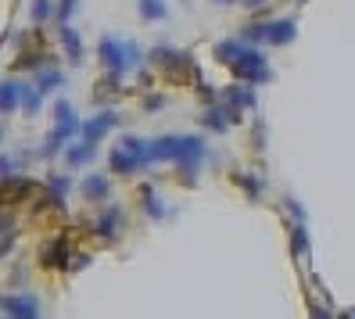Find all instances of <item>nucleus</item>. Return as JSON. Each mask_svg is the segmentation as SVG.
<instances>
[{
	"label": "nucleus",
	"mask_w": 355,
	"mask_h": 319,
	"mask_svg": "<svg viewBox=\"0 0 355 319\" xmlns=\"http://www.w3.org/2000/svg\"><path fill=\"white\" fill-rule=\"evenodd\" d=\"M219 101L226 104V108L241 112V115H248V112L259 108L255 87H248V83H230V87H223V90H219Z\"/></svg>",
	"instance_id": "6"
},
{
	"label": "nucleus",
	"mask_w": 355,
	"mask_h": 319,
	"mask_svg": "<svg viewBox=\"0 0 355 319\" xmlns=\"http://www.w3.org/2000/svg\"><path fill=\"white\" fill-rule=\"evenodd\" d=\"M241 180V187L248 190V198H252V201H259V194H262V180L255 176V173H248V176H237Z\"/></svg>",
	"instance_id": "32"
},
{
	"label": "nucleus",
	"mask_w": 355,
	"mask_h": 319,
	"mask_svg": "<svg viewBox=\"0 0 355 319\" xmlns=\"http://www.w3.org/2000/svg\"><path fill=\"white\" fill-rule=\"evenodd\" d=\"M8 233H15V216L11 212H0V237H8Z\"/></svg>",
	"instance_id": "35"
},
{
	"label": "nucleus",
	"mask_w": 355,
	"mask_h": 319,
	"mask_svg": "<svg viewBox=\"0 0 355 319\" xmlns=\"http://www.w3.org/2000/svg\"><path fill=\"white\" fill-rule=\"evenodd\" d=\"M0 140H4V126H0Z\"/></svg>",
	"instance_id": "44"
},
{
	"label": "nucleus",
	"mask_w": 355,
	"mask_h": 319,
	"mask_svg": "<svg viewBox=\"0 0 355 319\" xmlns=\"http://www.w3.org/2000/svg\"><path fill=\"white\" fill-rule=\"evenodd\" d=\"M76 8H79V0H58V8H54V18H58V26H65V22H72V15H76Z\"/></svg>",
	"instance_id": "31"
},
{
	"label": "nucleus",
	"mask_w": 355,
	"mask_h": 319,
	"mask_svg": "<svg viewBox=\"0 0 355 319\" xmlns=\"http://www.w3.org/2000/svg\"><path fill=\"white\" fill-rule=\"evenodd\" d=\"M108 169H112L115 176H137L144 165H140V162H137V158H133L130 151H122V147L115 144L112 151H108Z\"/></svg>",
	"instance_id": "15"
},
{
	"label": "nucleus",
	"mask_w": 355,
	"mask_h": 319,
	"mask_svg": "<svg viewBox=\"0 0 355 319\" xmlns=\"http://www.w3.org/2000/svg\"><path fill=\"white\" fill-rule=\"evenodd\" d=\"M44 65H47V54L44 51H26V54H18V61H15L18 72H40Z\"/></svg>",
	"instance_id": "28"
},
{
	"label": "nucleus",
	"mask_w": 355,
	"mask_h": 319,
	"mask_svg": "<svg viewBox=\"0 0 355 319\" xmlns=\"http://www.w3.org/2000/svg\"><path fill=\"white\" fill-rule=\"evenodd\" d=\"M40 104H44V94L36 90V83H22L18 79V108H22L26 119L40 115Z\"/></svg>",
	"instance_id": "16"
},
{
	"label": "nucleus",
	"mask_w": 355,
	"mask_h": 319,
	"mask_svg": "<svg viewBox=\"0 0 355 319\" xmlns=\"http://www.w3.org/2000/svg\"><path fill=\"white\" fill-rule=\"evenodd\" d=\"M119 94H122V79H115V76L104 72V76H101V83H97V90H94V101H97V104H104V101H115Z\"/></svg>",
	"instance_id": "24"
},
{
	"label": "nucleus",
	"mask_w": 355,
	"mask_h": 319,
	"mask_svg": "<svg viewBox=\"0 0 355 319\" xmlns=\"http://www.w3.org/2000/svg\"><path fill=\"white\" fill-rule=\"evenodd\" d=\"M241 51H244V40H223V44H216V61L230 69L241 58Z\"/></svg>",
	"instance_id": "25"
},
{
	"label": "nucleus",
	"mask_w": 355,
	"mask_h": 319,
	"mask_svg": "<svg viewBox=\"0 0 355 319\" xmlns=\"http://www.w3.org/2000/svg\"><path fill=\"white\" fill-rule=\"evenodd\" d=\"M47 201L54 205V208H65V201H69V190H72V176H65V173H47Z\"/></svg>",
	"instance_id": "17"
},
{
	"label": "nucleus",
	"mask_w": 355,
	"mask_h": 319,
	"mask_svg": "<svg viewBox=\"0 0 355 319\" xmlns=\"http://www.w3.org/2000/svg\"><path fill=\"white\" fill-rule=\"evenodd\" d=\"M115 126H119V112L104 108V112H97L94 119H87V122H83L79 137H83V140H90V144H101V137H108V133L115 130Z\"/></svg>",
	"instance_id": "10"
},
{
	"label": "nucleus",
	"mask_w": 355,
	"mask_h": 319,
	"mask_svg": "<svg viewBox=\"0 0 355 319\" xmlns=\"http://www.w3.org/2000/svg\"><path fill=\"white\" fill-rule=\"evenodd\" d=\"M284 208L291 212V219H295V223H305L309 216H305V208L298 205V198H284Z\"/></svg>",
	"instance_id": "33"
},
{
	"label": "nucleus",
	"mask_w": 355,
	"mask_h": 319,
	"mask_svg": "<svg viewBox=\"0 0 355 319\" xmlns=\"http://www.w3.org/2000/svg\"><path fill=\"white\" fill-rule=\"evenodd\" d=\"M94 233H97L104 244H115L122 237V208L119 205H104L101 216L94 219Z\"/></svg>",
	"instance_id": "8"
},
{
	"label": "nucleus",
	"mask_w": 355,
	"mask_h": 319,
	"mask_svg": "<svg viewBox=\"0 0 355 319\" xmlns=\"http://www.w3.org/2000/svg\"><path fill=\"white\" fill-rule=\"evenodd\" d=\"M58 36H61V47H65V61L69 65H83L87 61V47H83V40H79V33H76V26L72 22H65V26H58Z\"/></svg>",
	"instance_id": "13"
},
{
	"label": "nucleus",
	"mask_w": 355,
	"mask_h": 319,
	"mask_svg": "<svg viewBox=\"0 0 355 319\" xmlns=\"http://www.w3.org/2000/svg\"><path fill=\"white\" fill-rule=\"evenodd\" d=\"M140 205H144V212H148V219H155V223H162L165 216H169V208L162 205L158 190H155L151 183H144V187H140Z\"/></svg>",
	"instance_id": "18"
},
{
	"label": "nucleus",
	"mask_w": 355,
	"mask_h": 319,
	"mask_svg": "<svg viewBox=\"0 0 355 319\" xmlns=\"http://www.w3.org/2000/svg\"><path fill=\"white\" fill-rule=\"evenodd\" d=\"M148 61L151 65L169 79V83H191V79H201L198 76V65H194V54H187V51H176L169 44H158L148 51Z\"/></svg>",
	"instance_id": "2"
},
{
	"label": "nucleus",
	"mask_w": 355,
	"mask_h": 319,
	"mask_svg": "<svg viewBox=\"0 0 355 319\" xmlns=\"http://www.w3.org/2000/svg\"><path fill=\"white\" fill-rule=\"evenodd\" d=\"M79 130H83V119L76 115V104L72 101H58L54 104V130L51 133L65 144V140H76Z\"/></svg>",
	"instance_id": "5"
},
{
	"label": "nucleus",
	"mask_w": 355,
	"mask_h": 319,
	"mask_svg": "<svg viewBox=\"0 0 355 319\" xmlns=\"http://www.w3.org/2000/svg\"><path fill=\"white\" fill-rule=\"evenodd\" d=\"M230 72H234L237 83H248V87H262V83L273 79V69H269V58L259 51V47H248L241 51V58L230 65Z\"/></svg>",
	"instance_id": "3"
},
{
	"label": "nucleus",
	"mask_w": 355,
	"mask_h": 319,
	"mask_svg": "<svg viewBox=\"0 0 355 319\" xmlns=\"http://www.w3.org/2000/svg\"><path fill=\"white\" fill-rule=\"evenodd\" d=\"M148 147H151V162H180V151H183V133H165V137H155Z\"/></svg>",
	"instance_id": "12"
},
{
	"label": "nucleus",
	"mask_w": 355,
	"mask_h": 319,
	"mask_svg": "<svg viewBox=\"0 0 355 319\" xmlns=\"http://www.w3.org/2000/svg\"><path fill=\"white\" fill-rule=\"evenodd\" d=\"M15 241H18V233H8V237H0V259H4V255H11Z\"/></svg>",
	"instance_id": "37"
},
{
	"label": "nucleus",
	"mask_w": 355,
	"mask_h": 319,
	"mask_svg": "<svg viewBox=\"0 0 355 319\" xmlns=\"http://www.w3.org/2000/svg\"><path fill=\"white\" fill-rule=\"evenodd\" d=\"M338 319H355V312H341V316H338Z\"/></svg>",
	"instance_id": "42"
},
{
	"label": "nucleus",
	"mask_w": 355,
	"mask_h": 319,
	"mask_svg": "<svg viewBox=\"0 0 355 319\" xmlns=\"http://www.w3.org/2000/svg\"><path fill=\"white\" fill-rule=\"evenodd\" d=\"M87 266H90V255H87V251L72 255V262H69V269H87Z\"/></svg>",
	"instance_id": "36"
},
{
	"label": "nucleus",
	"mask_w": 355,
	"mask_h": 319,
	"mask_svg": "<svg viewBox=\"0 0 355 319\" xmlns=\"http://www.w3.org/2000/svg\"><path fill=\"white\" fill-rule=\"evenodd\" d=\"M18 108V79H4L0 83V112L11 115Z\"/></svg>",
	"instance_id": "27"
},
{
	"label": "nucleus",
	"mask_w": 355,
	"mask_h": 319,
	"mask_svg": "<svg viewBox=\"0 0 355 319\" xmlns=\"http://www.w3.org/2000/svg\"><path fill=\"white\" fill-rule=\"evenodd\" d=\"M295 36H298L295 18H273V22H266V44L269 47H287V44H295Z\"/></svg>",
	"instance_id": "11"
},
{
	"label": "nucleus",
	"mask_w": 355,
	"mask_h": 319,
	"mask_svg": "<svg viewBox=\"0 0 355 319\" xmlns=\"http://www.w3.org/2000/svg\"><path fill=\"white\" fill-rule=\"evenodd\" d=\"M69 262H72L69 237H51L44 248H40V266H47V269H69Z\"/></svg>",
	"instance_id": "9"
},
{
	"label": "nucleus",
	"mask_w": 355,
	"mask_h": 319,
	"mask_svg": "<svg viewBox=\"0 0 355 319\" xmlns=\"http://www.w3.org/2000/svg\"><path fill=\"white\" fill-rule=\"evenodd\" d=\"M79 194L87 198V201H94V205H104L112 198V180L104 176V173H90L87 180L79 183Z\"/></svg>",
	"instance_id": "14"
},
{
	"label": "nucleus",
	"mask_w": 355,
	"mask_h": 319,
	"mask_svg": "<svg viewBox=\"0 0 355 319\" xmlns=\"http://www.w3.org/2000/svg\"><path fill=\"white\" fill-rule=\"evenodd\" d=\"M216 4H241V0H216Z\"/></svg>",
	"instance_id": "43"
},
{
	"label": "nucleus",
	"mask_w": 355,
	"mask_h": 319,
	"mask_svg": "<svg viewBox=\"0 0 355 319\" xmlns=\"http://www.w3.org/2000/svg\"><path fill=\"white\" fill-rule=\"evenodd\" d=\"M65 87V72L61 69H51V65H44L36 72V90L40 94H51V90H61Z\"/></svg>",
	"instance_id": "22"
},
{
	"label": "nucleus",
	"mask_w": 355,
	"mask_h": 319,
	"mask_svg": "<svg viewBox=\"0 0 355 319\" xmlns=\"http://www.w3.org/2000/svg\"><path fill=\"white\" fill-rule=\"evenodd\" d=\"M0 312H4V319H44L40 302H36L29 291H18V294L0 298Z\"/></svg>",
	"instance_id": "4"
},
{
	"label": "nucleus",
	"mask_w": 355,
	"mask_h": 319,
	"mask_svg": "<svg viewBox=\"0 0 355 319\" xmlns=\"http://www.w3.org/2000/svg\"><path fill=\"white\" fill-rule=\"evenodd\" d=\"M94 155H97V144H90V140H79V144L65 147V162H69L72 169L87 165V162H94Z\"/></svg>",
	"instance_id": "21"
},
{
	"label": "nucleus",
	"mask_w": 355,
	"mask_h": 319,
	"mask_svg": "<svg viewBox=\"0 0 355 319\" xmlns=\"http://www.w3.org/2000/svg\"><path fill=\"white\" fill-rule=\"evenodd\" d=\"M287 237H291V255H295V259H309V230H305V223L291 219L287 223Z\"/></svg>",
	"instance_id": "20"
},
{
	"label": "nucleus",
	"mask_w": 355,
	"mask_h": 319,
	"mask_svg": "<svg viewBox=\"0 0 355 319\" xmlns=\"http://www.w3.org/2000/svg\"><path fill=\"white\" fill-rule=\"evenodd\" d=\"M241 4H244V8H252V11H259V8L269 4V0H241Z\"/></svg>",
	"instance_id": "40"
},
{
	"label": "nucleus",
	"mask_w": 355,
	"mask_h": 319,
	"mask_svg": "<svg viewBox=\"0 0 355 319\" xmlns=\"http://www.w3.org/2000/svg\"><path fill=\"white\" fill-rule=\"evenodd\" d=\"M244 115L241 112H234V108H226L223 101H216V104H208V108L201 112V126L205 130H212V133H226L230 126H237Z\"/></svg>",
	"instance_id": "7"
},
{
	"label": "nucleus",
	"mask_w": 355,
	"mask_h": 319,
	"mask_svg": "<svg viewBox=\"0 0 355 319\" xmlns=\"http://www.w3.org/2000/svg\"><path fill=\"white\" fill-rule=\"evenodd\" d=\"M165 108V94H148L144 97V112H162Z\"/></svg>",
	"instance_id": "34"
},
{
	"label": "nucleus",
	"mask_w": 355,
	"mask_h": 319,
	"mask_svg": "<svg viewBox=\"0 0 355 319\" xmlns=\"http://www.w3.org/2000/svg\"><path fill=\"white\" fill-rule=\"evenodd\" d=\"M51 18H54V4H51V0H33V22L44 26V22H51Z\"/></svg>",
	"instance_id": "30"
},
{
	"label": "nucleus",
	"mask_w": 355,
	"mask_h": 319,
	"mask_svg": "<svg viewBox=\"0 0 355 319\" xmlns=\"http://www.w3.org/2000/svg\"><path fill=\"white\" fill-rule=\"evenodd\" d=\"M151 140H144V137H137V133H122L119 137V147L122 151H130L140 165H151V147H148Z\"/></svg>",
	"instance_id": "19"
},
{
	"label": "nucleus",
	"mask_w": 355,
	"mask_h": 319,
	"mask_svg": "<svg viewBox=\"0 0 355 319\" xmlns=\"http://www.w3.org/2000/svg\"><path fill=\"white\" fill-rule=\"evenodd\" d=\"M262 147H266V122L259 119L255 122V151H262Z\"/></svg>",
	"instance_id": "38"
},
{
	"label": "nucleus",
	"mask_w": 355,
	"mask_h": 319,
	"mask_svg": "<svg viewBox=\"0 0 355 319\" xmlns=\"http://www.w3.org/2000/svg\"><path fill=\"white\" fill-rule=\"evenodd\" d=\"M309 312H312V319H334V316H330V312H327L323 305H316V302L309 305Z\"/></svg>",
	"instance_id": "39"
},
{
	"label": "nucleus",
	"mask_w": 355,
	"mask_h": 319,
	"mask_svg": "<svg viewBox=\"0 0 355 319\" xmlns=\"http://www.w3.org/2000/svg\"><path fill=\"white\" fill-rule=\"evenodd\" d=\"M4 201H8V190H4V187H0V208H4Z\"/></svg>",
	"instance_id": "41"
},
{
	"label": "nucleus",
	"mask_w": 355,
	"mask_h": 319,
	"mask_svg": "<svg viewBox=\"0 0 355 319\" xmlns=\"http://www.w3.org/2000/svg\"><path fill=\"white\" fill-rule=\"evenodd\" d=\"M26 162H29L26 151H18V155H0V180L22 176V173H26Z\"/></svg>",
	"instance_id": "23"
},
{
	"label": "nucleus",
	"mask_w": 355,
	"mask_h": 319,
	"mask_svg": "<svg viewBox=\"0 0 355 319\" xmlns=\"http://www.w3.org/2000/svg\"><path fill=\"white\" fill-rule=\"evenodd\" d=\"M137 11L144 22H162L165 15H169V4L165 0H137Z\"/></svg>",
	"instance_id": "26"
},
{
	"label": "nucleus",
	"mask_w": 355,
	"mask_h": 319,
	"mask_svg": "<svg viewBox=\"0 0 355 319\" xmlns=\"http://www.w3.org/2000/svg\"><path fill=\"white\" fill-rule=\"evenodd\" d=\"M237 40H244L248 47H259V44H266V22H248L244 29H241V36Z\"/></svg>",
	"instance_id": "29"
},
{
	"label": "nucleus",
	"mask_w": 355,
	"mask_h": 319,
	"mask_svg": "<svg viewBox=\"0 0 355 319\" xmlns=\"http://www.w3.org/2000/svg\"><path fill=\"white\" fill-rule=\"evenodd\" d=\"M97 58H101V69L108 76H115V79H126L130 69H140L144 61H148V54L140 51V44H133V40H115V36L101 40Z\"/></svg>",
	"instance_id": "1"
}]
</instances>
